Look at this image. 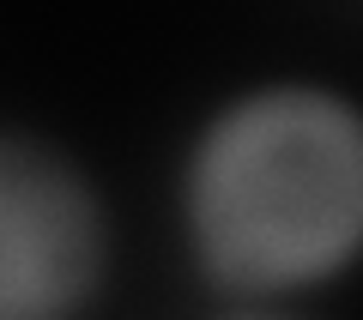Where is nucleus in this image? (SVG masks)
I'll list each match as a JSON object with an SVG mask.
<instances>
[{
    "mask_svg": "<svg viewBox=\"0 0 363 320\" xmlns=\"http://www.w3.org/2000/svg\"><path fill=\"white\" fill-rule=\"evenodd\" d=\"M363 230V133L309 97L260 103L206 169V236L236 278H303Z\"/></svg>",
    "mask_w": 363,
    "mask_h": 320,
    "instance_id": "obj_1",
    "label": "nucleus"
},
{
    "mask_svg": "<svg viewBox=\"0 0 363 320\" xmlns=\"http://www.w3.org/2000/svg\"><path fill=\"white\" fill-rule=\"evenodd\" d=\"M91 272V218L73 181L0 145V314L55 308Z\"/></svg>",
    "mask_w": 363,
    "mask_h": 320,
    "instance_id": "obj_2",
    "label": "nucleus"
}]
</instances>
